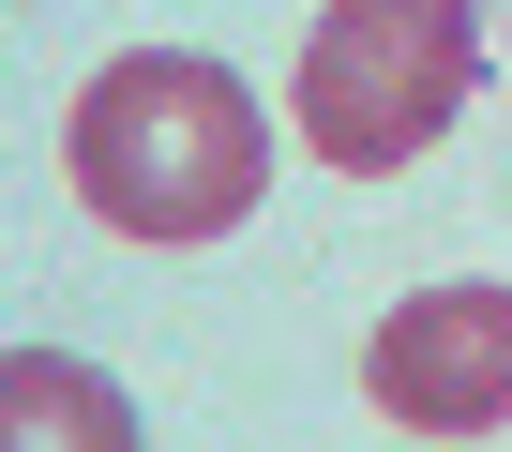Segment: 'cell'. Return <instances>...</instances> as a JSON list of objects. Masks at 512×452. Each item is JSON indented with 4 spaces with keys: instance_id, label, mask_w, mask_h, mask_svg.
<instances>
[{
    "instance_id": "1",
    "label": "cell",
    "mask_w": 512,
    "mask_h": 452,
    "mask_svg": "<svg viewBox=\"0 0 512 452\" xmlns=\"http://www.w3.org/2000/svg\"><path fill=\"white\" fill-rule=\"evenodd\" d=\"M61 181L91 196V226L121 242H226V226L272 196V121L226 61H181V46H121L76 121H61Z\"/></svg>"
},
{
    "instance_id": "2",
    "label": "cell",
    "mask_w": 512,
    "mask_h": 452,
    "mask_svg": "<svg viewBox=\"0 0 512 452\" xmlns=\"http://www.w3.org/2000/svg\"><path fill=\"white\" fill-rule=\"evenodd\" d=\"M467 91H482V16L467 0H317L287 121H302L317 166L392 181V166H422L467 121Z\"/></svg>"
},
{
    "instance_id": "3",
    "label": "cell",
    "mask_w": 512,
    "mask_h": 452,
    "mask_svg": "<svg viewBox=\"0 0 512 452\" xmlns=\"http://www.w3.org/2000/svg\"><path fill=\"white\" fill-rule=\"evenodd\" d=\"M362 392L407 437H497L512 422V287H407L362 347Z\"/></svg>"
},
{
    "instance_id": "4",
    "label": "cell",
    "mask_w": 512,
    "mask_h": 452,
    "mask_svg": "<svg viewBox=\"0 0 512 452\" xmlns=\"http://www.w3.org/2000/svg\"><path fill=\"white\" fill-rule=\"evenodd\" d=\"M0 452H136V392L76 347H0Z\"/></svg>"
}]
</instances>
